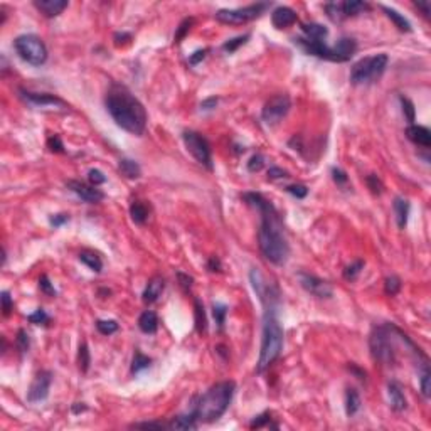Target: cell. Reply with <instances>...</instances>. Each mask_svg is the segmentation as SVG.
Listing matches in <instances>:
<instances>
[{"label": "cell", "mask_w": 431, "mask_h": 431, "mask_svg": "<svg viewBox=\"0 0 431 431\" xmlns=\"http://www.w3.org/2000/svg\"><path fill=\"white\" fill-rule=\"evenodd\" d=\"M105 106L113 122L125 132L137 135V137L143 135L147 120H149L147 110L128 88L122 86V84H113L106 93Z\"/></svg>", "instance_id": "6da1fadb"}, {"label": "cell", "mask_w": 431, "mask_h": 431, "mask_svg": "<svg viewBox=\"0 0 431 431\" xmlns=\"http://www.w3.org/2000/svg\"><path fill=\"white\" fill-rule=\"evenodd\" d=\"M261 214V224L258 229V246L263 256L273 265H285L290 256V246L280 221V214L275 206L268 207Z\"/></svg>", "instance_id": "7a4b0ae2"}, {"label": "cell", "mask_w": 431, "mask_h": 431, "mask_svg": "<svg viewBox=\"0 0 431 431\" xmlns=\"http://www.w3.org/2000/svg\"><path fill=\"white\" fill-rule=\"evenodd\" d=\"M265 317H263V332H261V347L256 364V372L263 374L270 369L271 364L281 355L283 350V327L278 320V298L265 302Z\"/></svg>", "instance_id": "3957f363"}, {"label": "cell", "mask_w": 431, "mask_h": 431, "mask_svg": "<svg viewBox=\"0 0 431 431\" xmlns=\"http://www.w3.org/2000/svg\"><path fill=\"white\" fill-rule=\"evenodd\" d=\"M236 384L232 381H221L211 386L199 399H197L192 415L199 423H214L228 411L234 398Z\"/></svg>", "instance_id": "277c9868"}, {"label": "cell", "mask_w": 431, "mask_h": 431, "mask_svg": "<svg viewBox=\"0 0 431 431\" xmlns=\"http://www.w3.org/2000/svg\"><path fill=\"white\" fill-rule=\"evenodd\" d=\"M396 330H398V327H394L393 323H386V325L372 328L369 337V347L374 361L381 362L384 366H391L396 362Z\"/></svg>", "instance_id": "5b68a950"}, {"label": "cell", "mask_w": 431, "mask_h": 431, "mask_svg": "<svg viewBox=\"0 0 431 431\" xmlns=\"http://www.w3.org/2000/svg\"><path fill=\"white\" fill-rule=\"evenodd\" d=\"M389 58L388 54H374L362 58L355 62L350 69V83L352 84H366V83H374L384 75L386 67H388Z\"/></svg>", "instance_id": "8992f818"}, {"label": "cell", "mask_w": 431, "mask_h": 431, "mask_svg": "<svg viewBox=\"0 0 431 431\" xmlns=\"http://www.w3.org/2000/svg\"><path fill=\"white\" fill-rule=\"evenodd\" d=\"M14 47L22 61L31 66H42L47 61V47L36 34H22L15 37Z\"/></svg>", "instance_id": "52a82bcc"}, {"label": "cell", "mask_w": 431, "mask_h": 431, "mask_svg": "<svg viewBox=\"0 0 431 431\" xmlns=\"http://www.w3.org/2000/svg\"><path fill=\"white\" fill-rule=\"evenodd\" d=\"M270 7H271V4H268V2H258V4L246 5V7H240V9H221L216 12V20H219L221 24H228V26L248 24V22L258 19V17L265 14V10Z\"/></svg>", "instance_id": "ba28073f"}, {"label": "cell", "mask_w": 431, "mask_h": 431, "mask_svg": "<svg viewBox=\"0 0 431 431\" xmlns=\"http://www.w3.org/2000/svg\"><path fill=\"white\" fill-rule=\"evenodd\" d=\"M182 140L187 152L196 158L197 162L204 165L207 170H212V155H211V145L206 137L194 130H185L182 133Z\"/></svg>", "instance_id": "9c48e42d"}, {"label": "cell", "mask_w": 431, "mask_h": 431, "mask_svg": "<svg viewBox=\"0 0 431 431\" xmlns=\"http://www.w3.org/2000/svg\"><path fill=\"white\" fill-rule=\"evenodd\" d=\"M290 108H292L290 96L276 94L265 103L263 110H261V120L268 125V127H275V125H278L288 115Z\"/></svg>", "instance_id": "30bf717a"}, {"label": "cell", "mask_w": 431, "mask_h": 431, "mask_svg": "<svg viewBox=\"0 0 431 431\" xmlns=\"http://www.w3.org/2000/svg\"><path fill=\"white\" fill-rule=\"evenodd\" d=\"M20 100H24L27 105H31L34 108H42V110H61L67 111L69 105L64 100H61L59 96L49 94V93H34L27 91V89H19Z\"/></svg>", "instance_id": "8fae6325"}, {"label": "cell", "mask_w": 431, "mask_h": 431, "mask_svg": "<svg viewBox=\"0 0 431 431\" xmlns=\"http://www.w3.org/2000/svg\"><path fill=\"white\" fill-rule=\"evenodd\" d=\"M298 276V281L300 285L305 292H308L310 295H314L317 298H330L333 295V288L328 281L322 280V278L315 276V275H310V273H305V271H300L297 275Z\"/></svg>", "instance_id": "7c38bea8"}, {"label": "cell", "mask_w": 431, "mask_h": 431, "mask_svg": "<svg viewBox=\"0 0 431 431\" xmlns=\"http://www.w3.org/2000/svg\"><path fill=\"white\" fill-rule=\"evenodd\" d=\"M51 382H53V374L49 371L37 372L36 377L32 379V382L29 386V391H27V401H29L31 404L46 401L49 396Z\"/></svg>", "instance_id": "4fadbf2b"}, {"label": "cell", "mask_w": 431, "mask_h": 431, "mask_svg": "<svg viewBox=\"0 0 431 431\" xmlns=\"http://www.w3.org/2000/svg\"><path fill=\"white\" fill-rule=\"evenodd\" d=\"M66 187L71 192H75L79 199H83L84 202L98 204V202H101V201L105 199L103 192H101L98 187H94L91 184H84V182H79V180H67Z\"/></svg>", "instance_id": "5bb4252c"}, {"label": "cell", "mask_w": 431, "mask_h": 431, "mask_svg": "<svg viewBox=\"0 0 431 431\" xmlns=\"http://www.w3.org/2000/svg\"><path fill=\"white\" fill-rule=\"evenodd\" d=\"M357 51V42L352 37L339 39L336 46H332V62H347L352 59Z\"/></svg>", "instance_id": "9a60e30c"}, {"label": "cell", "mask_w": 431, "mask_h": 431, "mask_svg": "<svg viewBox=\"0 0 431 431\" xmlns=\"http://www.w3.org/2000/svg\"><path fill=\"white\" fill-rule=\"evenodd\" d=\"M297 19V12L290 7H285V5H280L271 12V22H273L276 29H286V27L293 26Z\"/></svg>", "instance_id": "2e32d148"}, {"label": "cell", "mask_w": 431, "mask_h": 431, "mask_svg": "<svg viewBox=\"0 0 431 431\" xmlns=\"http://www.w3.org/2000/svg\"><path fill=\"white\" fill-rule=\"evenodd\" d=\"M163 290H165V280H163L162 276H154L152 280H149V283H147L145 290L141 293V300H143V303H147V305L155 303L157 300L162 297Z\"/></svg>", "instance_id": "e0dca14e"}, {"label": "cell", "mask_w": 431, "mask_h": 431, "mask_svg": "<svg viewBox=\"0 0 431 431\" xmlns=\"http://www.w3.org/2000/svg\"><path fill=\"white\" fill-rule=\"evenodd\" d=\"M34 7L47 19L58 17L67 7V0H34Z\"/></svg>", "instance_id": "ac0fdd59"}, {"label": "cell", "mask_w": 431, "mask_h": 431, "mask_svg": "<svg viewBox=\"0 0 431 431\" xmlns=\"http://www.w3.org/2000/svg\"><path fill=\"white\" fill-rule=\"evenodd\" d=\"M388 398H389V406L393 408L396 413L404 411L408 408V401L404 396V391H402L401 384L396 381L388 382Z\"/></svg>", "instance_id": "d6986e66"}, {"label": "cell", "mask_w": 431, "mask_h": 431, "mask_svg": "<svg viewBox=\"0 0 431 431\" xmlns=\"http://www.w3.org/2000/svg\"><path fill=\"white\" fill-rule=\"evenodd\" d=\"M406 137L408 140H411L413 143H416L419 147H424V149H428L431 145V132L426 127H421V125H410V127L406 128Z\"/></svg>", "instance_id": "ffe728a7"}, {"label": "cell", "mask_w": 431, "mask_h": 431, "mask_svg": "<svg viewBox=\"0 0 431 431\" xmlns=\"http://www.w3.org/2000/svg\"><path fill=\"white\" fill-rule=\"evenodd\" d=\"M393 209H394V216H396V224H398L399 229H404L408 224V218H410V211H411V204L404 197H396L393 202Z\"/></svg>", "instance_id": "44dd1931"}, {"label": "cell", "mask_w": 431, "mask_h": 431, "mask_svg": "<svg viewBox=\"0 0 431 431\" xmlns=\"http://www.w3.org/2000/svg\"><path fill=\"white\" fill-rule=\"evenodd\" d=\"M302 31L305 34V39H312V41H325L328 36V29L325 26L317 24V22H310V24H302Z\"/></svg>", "instance_id": "7402d4cb"}, {"label": "cell", "mask_w": 431, "mask_h": 431, "mask_svg": "<svg viewBox=\"0 0 431 431\" xmlns=\"http://www.w3.org/2000/svg\"><path fill=\"white\" fill-rule=\"evenodd\" d=\"M138 327L143 333H155L158 330V317L155 312L145 310L138 319Z\"/></svg>", "instance_id": "603a6c76"}, {"label": "cell", "mask_w": 431, "mask_h": 431, "mask_svg": "<svg viewBox=\"0 0 431 431\" xmlns=\"http://www.w3.org/2000/svg\"><path fill=\"white\" fill-rule=\"evenodd\" d=\"M381 9L386 12V15H388V19L393 20V24L398 27L401 32H411L413 31L410 20H408L404 15H401L398 10H394V9H391V7H386V5H381Z\"/></svg>", "instance_id": "cb8c5ba5"}, {"label": "cell", "mask_w": 431, "mask_h": 431, "mask_svg": "<svg viewBox=\"0 0 431 431\" xmlns=\"http://www.w3.org/2000/svg\"><path fill=\"white\" fill-rule=\"evenodd\" d=\"M342 10L345 19H347V17H355L359 14L369 12L371 5L367 2H361V0H347V2H342Z\"/></svg>", "instance_id": "d4e9b609"}, {"label": "cell", "mask_w": 431, "mask_h": 431, "mask_svg": "<svg viewBox=\"0 0 431 431\" xmlns=\"http://www.w3.org/2000/svg\"><path fill=\"white\" fill-rule=\"evenodd\" d=\"M118 170H120V174L123 177L127 179H138L141 175V169L140 165L132 158H122L120 162H118Z\"/></svg>", "instance_id": "484cf974"}, {"label": "cell", "mask_w": 431, "mask_h": 431, "mask_svg": "<svg viewBox=\"0 0 431 431\" xmlns=\"http://www.w3.org/2000/svg\"><path fill=\"white\" fill-rule=\"evenodd\" d=\"M199 421L196 419V416L192 415H184V416H177L174 418L172 421L169 423V429H180V431H187V429H196Z\"/></svg>", "instance_id": "4316f807"}, {"label": "cell", "mask_w": 431, "mask_h": 431, "mask_svg": "<svg viewBox=\"0 0 431 431\" xmlns=\"http://www.w3.org/2000/svg\"><path fill=\"white\" fill-rule=\"evenodd\" d=\"M149 207L147 204H143L141 201H133L132 206H130V216H132V221L135 224H145L147 219H149Z\"/></svg>", "instance_id": "83f0119b"}, {"label": "cell", "mask_w": 431, "mask_h": 431, "mask_svg": "<svg viewBox=\"0 0 431 431\" xmlns=\"http://www.w3.org/2000/svg\"><path fill=\"white\" fill-rule=\"evenodd\" d=\"M79 261L83 265H86L89 270L94 271V273H100V271L103 270V261H101V258L94 251H89V249H84V251L79 253Z\"/></svg>", "instance_id": "f1b7e54d"}, {"label": "cell", "mask_w": 431, "mask_h": 431, "mask_svg": "<svg viewBox=\"0 0 431 431\" xmlns=\"http://www.w3.org/2000/svg\"><path fill=\"white\" fill-rule=\"evenodd\" d=\"M359 410H361V396L355 389L350 388L345 393V413H347V416H354Z\"/></svg>", "instance_id": "f546056e"}, {"label": "cell", "mask_w": 431, "mask_h": 431, "mask_svg": "<svg viewBox=\"0 0 431 431\" xmlns=\"http://www.w3.org/2000/svg\"><path fill=\"white\" fill-rule=\"evenodd\" d=\"M89 364H91V355H89V349L86 342L79 344L78 349V367L83 374H86L89 369Z\"/></svg>", "instance_id": "4dcf8cb0"}, {"label": "cell", "mask_w": 431, "mask_h": 431, "mask_svg": "<svg viewBox=\"0 0 431 431\" xmlns=\"http://www.w3.org/2000/svg\"><path fill=\"white\" fill-rule=\"evenodd\" d=\"M194 314H196V330L199 333H204L207 328V319H206V312H204V305L197 298L194 302Z\"/></svg>", "instance_id": "1f68e13d"}, {"label": "cell", "mask_w": 431, "mask_h": 431, "mask_svg": "<svg viewBox=\"0 0 431 431\" xmlns=\"http://www.w3.org/2000/svg\"><path fill=\"white\" fill-rule=\"evenodd\" d=\"M150 362H152L150 357L143 355L140 350H135V355H133V361H132V369L130 371H132V374H138L143 369H149Z\"/></svg>", "instance_id": "d6a6232c"}, {"label": "cell", "mask_w": 431, "mask_h": 431, "mask_svg": "<svg viewBox=\"0 0 431 431\" xmlns=\"http://www.w3.org/2000/svg\"><path fill=\"white\" fill-rule=\"evenodd\" d=\"M419 388H421V394L424 399L429 398L431 394V372H429V366L423 367L421 374H419Z\"/></svg>", "instance_id": "836d02e7"}, {"label": "cell", "mask_w": 431, "mask_h": 431, "mask_svg": "<svg viewBox=\"0 0 431 431\" xmlns=\"http://www.w3.org/2000/svg\"><path fill=\"white\" fill-rule=\"evenodd\" d=\"M327 15L330 17L333 22H340L345 19L344 10H342V2H332V4H325L323 5Z\"/></svg>", "instance_id": "e575fe53"}, {"label": "cell", "mask_w": 431, "mask_h": 431, "mask_svg": "<svg viewBox=\"0 0 431 431\" xmlns=\"http://www.w3.org/2000/svg\"><path fill=\"white\" fill-rule=\"evenodd\" d=\"M402 283L396 275H391L384 280V292L389 295V297H396L401 292Z\"/></svg>", "instance_id": "d590c367"}, {"label": "cell", "mask_w": 431, "mask_h": 431, "mask_svg": "<svg viewBox=\"0 0 431 431\" xmlns=\"http://www.w3.org/2000/svg\"><path fill=\"white\" fill-rule=\"evenodd\" d=\"M212 315L214 320L218 323L219 330H224V323H226V315H228V307L224 303H214L212 307Z\"/></svg>", "instance_id": "8d00e7d4"}, {"label": "cell", "mask_w": 431, "mask_h": 431, "mask_svg": "<svg viewBox=\"0 0 431 431\" xmlns=\"http://www.w3.org/2000/svg\"><path fill=\"white\" fill-rule=\"evenodd\" d=\"M362 270H364V261H362V259H357L355 263L345 266V270H344V278H345L347 281H354L355 278L361 275Z\"/></svg>", "instance_id": "74e56055"}, {"label": "cell", "mask_w": 431, "mask_h": 431, "mask_svg": "<svg viewBox=\"0 0 431 431\" xmlns=\"http://www.w3.org/2000/svg\"><path fill=\"white\" fill-rule=\"evenodd\" d=\"M249 37H251V36H249V34H245V36H240V37L231 39V41H228V42H224V44H223V49H224L228 54L236 53V51L240 49L241 46H245V44L248 42V39H249Z\"/></svg>", "instance_id": "f35d334b"}, {"label": "cell", "mask_w": 431, "mask_h": 431, "mask_svg": "<svg viewBox=\"0 0 431 431\" xmlns=\"http://www.w3.org/2000/svg\"><path fill=\"white\" fill-rule=\"evenodd\" d=\"M96 328L101 336H113L118 330V323L115 320H98L96 322Z\"/></svg>", "instance_id": "ab89813d"}, {"label": "cell", "mask_w": 431, "mask_h": 431, "mask_svg": "<svg viewBox=\"0 0 431 431\" xmlns=\"http://www.w3.org/2000/svg\"><path fill=\"white\" fill-rule=\"evenodd\" d=\"M27 320H29L31 323H34V325H49L51 317L46 314V310L44 308H37L34 314H31L29 317H27Z\"/></svg>", "instance_id": "60d3db41"}, {"label": "cell", "mask_w": 431, "mask_h": 431, "mask_svg": "<svg viewBox=\"0 0 431 431\" xmlns=\"http://www.w3.org/2000/svg\"><path fill=\"white\" fill-rule=\"evenodd\" d=\"M399 101H401V106H402V113H404L406 120L410 122V125H413V122H415V116H416V111H415V105L411 103V100L404 98V96H399Z\"/></svg>", "instance_id": "b9f144b4"}, {"label": "cell", "mask_w": 431, "mask_h": 431, "mask_svg": "<svg viewBox=\"0 0 431 431\" xmlns=\"http://www.w3.org/2000/svg\"><path fill=\"white\" fill-rule=\"evenodd\" d=\"M15 344H17V349H19L22 354L29 350V347H31V339H29V333H27L24 328H20V330L17 332Z\"/></svg>", "instance_id": "7bdbcfd3"}, {"label": "cell", "mask_w": 431, "mask_h": 431, "mask_svg": "<svg viewBox=\"0 0 431 431\" xmlns=\"http://www.w3.org/2000/svg\"><path fill=\"white\" fill-rule=\"evenodd\" d=\"M366 184H367V187L371 189L372 194H377V196L382 194L384 185H382V182H381V179H379L376 174L367 175V177H366Z\"/></svg>", "instance_id": "ee69618b"}, {"label": "cell", "mask_w": 431, "mask_h": 431, "mask_svg": "<svg viewBox=\"0 0 431 431\" xmlns=\"http://www.w3.org/2000/svg\"><path fill=\"white\" fill-rule=\"evenodd\" d=\"M192 24H194V19L192 17H187V19H184L182 22H180V26L177 27V32H175V42H180L182 39L185 37V34L190 31V27Z\"/></svg>", "instance_id": "f6af8a7d"}, {"label": "cell", "mask_w": 431, "mask_h": 431, "mask_svg": "<svg viewBox=\"0 0 431 431\" xmlns=\"http://www.w3.org/2000/svg\"><path fill=\"white\" fill-rule=\"evenodd\" d=\"M0 302H2L4 317H9L14 310V300H12V297H10V293L7 290H4L2 293H0Z\"/></svg>", "instance_id": "bcb514c9"}, {"label": "cell", "mask_w": 431, "mask_h": 431, "mask_svg": "<svg viewBox=\"0 0 431 431\" xmlns=\"http://www.w3.org/2000/svg\"><path fill=\"white\" fill-rule=\"evenodd\" d=\"M288 194H292L293 197H297V199H305L308 194V189H307V185H303V184H293V185H288L286 189H285Z\"/></svg>", "instance_id": "7dc6e473"}, {"label": "cell", "mask_w": 431, "mask_h": 431, "mask_svg": "<svg viewBox=\"0 0 431 431\" xmlns=\"http://www.w3.org/2000/svg\"><path fill=\"white\" fill-rule=\"evenodd\" d=\"M88 180H89V184H91V185L98 187V185L106 182V175L101 172V170H98V169H91L88 172Z\"/></svg>", "instance_id": "c3c4849f"}, {"label": "cell", "mask_w": 431, "mask_h": 431, "mask_svg": "<svg viewBox=\"0 0 431 431\" xmlns=\"http://www.w3.org/2000/svg\"><path fill=\"white\" fill-rule=\"evenodd\" d=\"M39 288H41V292L46 293L47 297H56L54 285L51 283V280H49L47 275H42L41 278H39Z\"/></svg>", "instance_id": "681fc988"}, {"label": "cell", "mask_w": 431, "mask_h": 431, "mask_svg": "<svg viewBox=\"0 0 431 431\" xmlns=\"http://www.w3.org/2000/svg\"><path fill=\"white\" fill-rule=\"evenodd\" d=\"M263 167H265V157L261 154H256V155H253L251 158H249V162H248L249 172H259Z\"/></svg>", "instance_id": "f907efd6"}, {"label": "cell", "mask_w": 431, "mask_h": 431, "mask_svg": "<svg viewBox=\"0 0 431 431\" xmlns=\"http://www.w3.org/2000/svg\"><path fill=\"white\" fill-rule=\"evenodd\" d=\"M332 179H333V182H336L339 187H347V184H349L347 174H345L342 169L333 167V169H332Z\"/></svg>", "instance_id": "816d5d0a"}, {"label": "cell", "mask_w": 431, "mask_h": 431, "mask_svg": "<svg viewBox=\"0 0 431 431\" xmlns=\"http://www.w3.org/2000/svg\"><path fill=\"white\" fill-rule=\"evenodd\" d=\"M271 424V415L270 413H263V415H259L253 419L251 423H249V428H263V426H270Z\"/></svg>", "instance_id": "f5cc1de1"}, {"label": "cell", "mask_w": 431, "mask_h": 431, "mask_svg": "<svg viewBox=\"0 0 431 431\" xmlns=\"http://www.w3.org/2000/svg\"><path fill=\"white\" fill-rule=\"evenodd\" d=\"M47 147L51 152H54V154H62V152H64V145H62V141L58 135H53V137L47 138Z\"/></svg>", "instance_id": "db71d44e"}, {"label": "cell", "mask_w": 431, "mask_h": 431, "mask_svg": "<svg viewBox=\"0 0 431 431\" xmlns=\"http://www.w3.org/2000/svg\"><path fill=\"white\" fill-rule=\"evenodd\" d=\"M286 177H290V175H288L286 170H283L280 167H270V170H268V179L270 180H281V179H286Z\"/></svg>", "instance_id": "11a10c76"}, {"label": "cell", "mask_w": 431, "mask_h": 431, "mask_svg": "<svg viewBox=\"0 0 431 431\" xmlns=\"http://www.w3.org/2000/svg\"><path fill=\"white\" fill-rule=\"evenodd\" d=\"M132 428H145V429H163L169 428V424L160 423V421H150V423H135L132 424Z\"/></svg>", "instance_id": "9f6ffc18"}, {"label": "cell", "mask_w": 431, "mask_h": 431, "mask_svg": "<svg viewBox=\"0 0 431 431\" xmlns=\"http://www.w3.org/2000/svg\"><path fill=\"white\" fill-rule=\"evenodd\" d=\"M69 221V214H54L49 218V224L54 228H61L62 224H66Z\"/></svg>", "instance_id": "6f0895ef"}, {"label": "cell", "mask_w": 431, "mask_h": 431, "mask_svg": "<svg viewBox=\"0 0 431 431\" xmlns=\"http://www.w3.org/2000/svg\"><path fill=\"white\" fill-rule=\"evenodd\" d=\"M207 53H209V49H199V51H196L194 54L189 56V64H190V66H197L201 61H204V58L207 56Z\"/></svg>", "instance_id": "680465c9"}, {"label": "cell", "mask_w": 431, "mask_h": 431, "mask_svg": "<svg viewBox=\"0 0 431 431\" xmlns=\"http://www.w3.org/2000/svg\"><path fill=\"white\" fill-rule=\"evenodd\" d=\"M177 278H179V285L182 286L185 292H189V290H190V286H192V281H194V278L189 276L187 273H182V271H179V273H177Z\"/></svg>", "instance_id": "91938a15"}, {"label": "cell", "mask_w": 431, "mask_h": 431, "mask_svg": "<svg viewBox=\"0 0 431 431\" xmlns=\"http://www.w3.org/2000/svg\"><path fill=\"white\" fill-rule=\"evenodd\" d=\"M207 270H209V271H212V273H216V271H221V270H223V265H221L219 258H216V256H211V258H209V261H207Z\"/></svg>", "instance_id": "94428289"}, {"label": "cell", "mask_w": 431, "mask_h": 431, "mask_svg": "<svg viewBox=\"0 0 431 431\" xmlns=\"http://www.w3.org/2000/svg\"><path fill=\"white\" fill-rule=\"evenodd\" d=\"M218 98H216V96H211V98H206L201 103V108L202 110H214L216 106H218Z\"/></svg>", "instance_id": "6125c7cd"}, {"label": "cell", "mask_w": 431, "mask_h": 431, "mask_svg": "<svg viewBox=\"0 0 431 431\" xmlns=\"http://www.w3.org/2000/svg\"><path fill=\"white\" fill-rule=\"evenodd\" d=\"M115 44L116 46H122V44H125V42H128L130 39H132V36H130V34H127V32H116L115 34Z\"/></svg>", "instance_id": "be15d7a7"}, {"label": "cell", "mask_w": 431, "mask_h": 431, "mask_svg": "<svg viewBox=\"0 0 431 431\" xmlns=\"http://www.w3.org/2000/svg\"><path fill=\"white\" fill-rule=\"evenodd\" d=\"M86 410H88V406L84 404V402H75V404L71 406L73 415H79V413H83V411H86Z\"/></svg>", "instance_id": "e7e4bbea"}, {"label": "cell", "mask_w": 431, "mask_h": 431, "mask_svg": "<svg viewBox=\"0 0 431 431\" xmlns=\"http://www.w3.org/2000/svg\"><path fill=\"white\" fill-rule=\"evenodd\" d=\"M415 5L421 10L424 17H429V2H415Z\"/></svg>", "instance_id": "03108f58"}, {"label": "cell", "mask_w": 431, "mask_h": 431, "mask_svg": "<svg viewBox=\"0 0 431 431\" xmlns=\"http://www.w3.org/2000/svg\"><path fill=\"white\" fill-rule=\"evenodd\" d=\"M350 371L355 372V374H357V377H359L361 381H362V379H366V372H364V371H361V369H357L355 366H350Z\"/></svg>", "instance_id": "003e7915"}]
</instances>
